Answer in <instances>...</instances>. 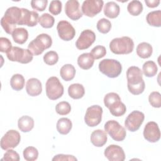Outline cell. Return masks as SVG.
<instances>
[{
  "label": "cell",
  "instance_id": "cell-8",
  "mask_svg": "<svg viewBox=\"0 0 161 161\" xmlns=\"http://www.w3.org/2000/svg\"><path fill=\"white\" fill-rule=\"evenodd\" d=\"M104 130L116 142H121L126 136V130L115 120L108 121L104 125Z\"/></svg>",
  "mask_w": 161,
  "mask_h": 161
},
{
  "label": "cell",
  "instance_id": "cell-42",
  "mask_svg": "<svg viewBox=\"0 0 161 161\" xmlns=\"http://www.w3.org/2000/svg\"><path fill=\"white\" fill-rule=\"evenodd\" d=\"M49 11L53 15H58L62 11V3L58 0H54L50 2L49 5Z\"/></svg>",
  "mask_w": 161,
  "mask_h": 161
},
{
  "label": "cell",
  "instance_id": "cell-5",
  "mask_svg": "<svg viewBox=\"0 0 161 161\" xmlns=\"http://www.w3.org/2000/svg\"><path fill=\"white\" fill-rule=\"evenodd\" d=\"M99 69L101 73L107 77L115 78L121 73L122 65L116 60L106 58L99 63Z\"/></svg>",
  "mask_w": 161,
  "mask_h": 161
},
{
  "label": "cell",
  "instance_id": "cell-35",
  "mask_svg": "<svg viewBox=\"0 0 161 161\" xmlns=\"http://www.w3.org/2000/svg\"><path fill=\"white\" fill-rule=\"evenodd\" d=\"M24 158L27 161H34L38 158V151L34 147H28L25 148L23 152Z\"/></svg>",
  "mask_w": 161,
  "mask_h": 161
},
{
  "label": "cell",
  "instance_id": "cell-38",
  "mask_svg": "<svg viewBox=\"0 0 161 161\" xmlns=\"http://www.w3.org/2000/svg\"><path fill=\"white\" fill-rule=\"evenodd\" d=\"M55 111L60 115L68 114L71 111L70 104L67 101H61L56 105Z\"/></svg>",
  "mask_w": 161,
  "mask_h": 161
},
{
  "label": "cell",
  "instance_id": "cell-45",
  "mask_svg": "<svg viewBox=\"0 0 161 161\" xmlns=\"http://www.w3.org/2000/svg\"><path fill=\"white\" fill-rule=\"evenodd\" d=\"M12 48V44L10 40L5 37L0 38V51L4 53H8Z\"/></svg>",
  "mask_w": 161,
  "mask_h": 161
},
{
  "label": "cell",
  "instance_id": "cell-25",
  "mask_svg": "<svg viewBox=\"0 0 161 161\" xmlns=\"http://www.w3.org/2000/svg\"><path fill=\"white\" fill-rule=\"evenodd\" d=\"M153 52L152 45L147 42H142L137 45L136 53L142 58H149Z\"/></svg>",
  "mask_w": 161,
  "mask_h": 161
},
{
  "label": "cell",
  "instance_id": "cell-39",
  "mask_svg": "<svg viewBox=\"0 0 161 161\" xmlns=\"http://www.w3.org/2000/svg\"><path fill=\"white\" fill-rule=\"evenodd\" d=\"M58 60V55L55 51H49L43 56L44 62L48 65H55Z\"/></svg>",
  "mask_w": 161,
  "mask_h": 161
},
{
  "label": "cell",
  "instance_id": "cell-6",
  "mask_svg": "<svg viewBox=\"0 0 161 161\" xmlns=\"http://www.w3.org/2000/svg\"><path fill=\"white\" fill-rule=\"evenodd\" d=\"M45 87L46 94L51 100H56L61 97L64 94V86L57 77L53 76L48 78Z\"/></svg>",
  "mask_w": 161,
  "mask_h": 161
},
{
  "label": "cell",
  "instance_id": "cell-11",
  "mask_svg": "<svg viewBox=\"0 0 161 161\" xmlns=\"http://www.w3.org/2000/svg\"><path fill=\"white\" fill-rule=\"evenodd\" d=\"M145 119L144 114L139 111L135 110L130 113L125 121V126L130 131H137Z\"/></svg>",
  "mask_w": 161,
  "mask_h": 161
},
{
  "label": "cell",
  "instance_id": "cell-34",
  "mask_svg": "<svg viewBox=\"0 0 161 161\" xmlns=\"http://www.w3.org/2000/svg\"><path fill=\"white\" fill-rule=\"evenodd\" d=\"M38 22L40 25L45 28H52L55 23L54 18L48 13H43L39 17Z\"/></svg>",
  "mask_w": 161,
  "mask_h": 161
},
{
  "label": "cell",
  "instance_id": "cell-15",
  "mask_svg": "<svg viewBox=\"0 0 161 161\" xmlns=\"http://www.w3.org/2000/svg\"><path fill=\"white\" fill-rule=\"evenodd\" d=\"M143 136L149 142H158L160 138V131L157 123L154 121L147 123L143 130Z\"/></svg>",
  "mask_w": 161,
  "mask_h": 161
},
{
  "label": "cell",
  "instance_id": "cell-20",
  "mask_svg": "<svg viewBox=\"0 0 161 161\" xmlns=\"http://www.w3.org/2000/svg\"><path fill=\"white\" fill-rule=\"evenodd\" d=\"M108 136L106 132L102 130H96L91 135V142L93 145L97 147H103L107 142Z\"/></svg>",
  "mask_w": 161,
  "mask_h": 161
},
{
  "label": "cell",
  "instance_id": "cell-23",
  "mask_svg": "<svg viewBox=\"0 0 161 161\" xmlns=\"http://www.w3.org/2000/svg\"><path fill=\"white\" fill-rule=\"evenodd\" d=\"M120 12L119 5L114 1L108 2L104 7V14L109 18H116Z\"/></svg>",
  "mask_w": 161,
  "mask_h": 161
},
{
  "label": "cell",
  "instance_id": "cell-16",
  "mask_svg": "<svg viewBox=\"0 0 161 161\" xmlns=\"http://www.w3.org/2000/svg\"><path fill=\"white\" fill-rule=\"evenodd\" d=\"M105 157L110 161H123L125 153L123 149L117 145H110L104 150Z\"/></svg>",
  "mask_w": 161,
  "mask_h": 161
},
{
  "label": "cell",
  "instance_id": "cell-30",
  "mask_svg": "<svg viewBox=\"0 0 161 161\" xmlns=\"http://www.w3.org/2000/svg\"><path fill=\"white\" fill-rule=\"evenodd\" d=\"M143 73L147 77H152L155 76L158 70L156 64L152 60L145 62L142 67Z\"/></svg>",
  "mask_w": 161,
  "mask_h": 161
},
{
  "label": "cell",
  "instance_id": "cell-37",
  "mask_svg": "<svg viewBox=\"0 0 161 161\" xmlns=\"http://www.w3.org/2000/svg\"><path fill=\"white\" fill-rule=\"evenodd\" d=\"M148 101L153 108H159L161 107V95L158 91L151 92L148 96Z\"/></svg>",
  "mask_w": 161,
  "mask_h": 161
},
{
  "label": "cell",
  "instance_id": "cell-36",
  "mask_svg": "<svg viewBox=\"0 0 161 161\" xmlns=\"http://www.w3.org/2000/svg\"><path fill=\"white\" fill-rule=\"evenodd\" d=\"M97 30L103 34L108 33L111 28V23L109 20L106 18L100 19L97 23Z\"/></svg>",
  "mask_w": 161,
  "mask_h": 161
},
{
  "label": "cell",
  "instance_id": "cell-7",
  "mask_svg": "<svg viewBox=\"0 0 161 161\" xmlns=\"http://www.w3.org/2000/svg\"><path fill=\"white\" fill-rule=\"evenodd\" d=\"M6 55L10 61L21 64H28L31 62L33 57V55L28 49H23L18 47H13Z\"/></svg>",
  "mask_w": 161,
  "mask_h": 161
},
{
  "label": "cell",
  "instance_id": "cell-26",
  "mask_svg": "<svg viewBox=\"0 0 161 161\" xmlns=\"http://www.w3.org/2000/svg\"><path fill=\"white\" fill-rule=\"evenodd\" d=\"M75 69L72 64H65L60 70V75L63 80L70 81L72 80L75 75Z\"/></svg>",
  "mask_w": 161,
  "mask_h": 161
},
{
  "label": "cell",
  "instance_id": "cell-33",
  "mask_svg": "<svg viewBox=\"0 0 161 161\" xmlns=\"http://www.w3.org/2000/svg\"><path fill=\"white\" fill-rule=\"evenodd\" d=\"M127 10L131 15L134 16H138L143 11V4L140 1H131L128 4Z\"/></svg>",
  "mask_w": 161,
  "mask_h": 161
},
{
  "label": "cell",
  "instance_id": "cell-41",
  "mask_svg": "<svg viewBox=\"0 0 161 161\" xmlns=\"http://www.w3.org/2000/svg\"><path fill=\"white\" fill-rule=\"evenodd\" d=\"M91 54L94 59H99L106 55V49L104 46L97 45L91 50Z\"/></svg>",
  "mask_w": 161,
  "mask_h": 161
},
{
  "label": "cell",
  "instance_id": "cell-40",
  "mask_svg": "<svg viewBox=\"0 0 161 161\" xmlns=\"http://www.w3.org/2000/svg\"><path fill=\"white\" fill-rule=\"evenodd\" d=\"M118 101H121V98L119 96L116 92H109L106 94L104 97V105L108 108H109V106Z\"/></svg>",
  "mask_w": 161,
  "mask_h": 161
},
{
  "label": "cell",
  "instance_id": "cell-29",
  "mask_svg": "<svg viewBox=\"0 0 161 161\" xmlns=\"http://www.w3.org/2000/svg\"><path fill=\"white\" fill-rule=\"evenodd\" d=\"M148 24L155 27L161 26V11L157 10L148 13L146 16Z\"/></svg>",
  "mask_w": 161,
  "mask_h": 161
},
{
  "label": "cell",
  "instance_id": "cell-32",
  "mask_svg": "<svg viewBox=\"0 0 161 161\" xmlns=\"http://www.w3.org/2000/svg\"><path fill=\"white\" fill-rule=\"evenodd\" d=\"M10 85L13 89L15 91L21 90L25 86V78L19 74H14L10 80Z\"/></svg>",
  "mask_w": 161,
  "mask_h": 161
},
{
  "label": "cell",
  "instance_id": "cell-2",
  "mask_svg": "<svg viewBox=\"0 0 161 161\" xmlns=\"http://www.w3.org/2000/svg\"><path fill=\"white\" fill-rule=\"evenodd\" d=\"M22 8L12 6L7 9L1 19V25L8 34H12L16 25H19L22 17Z\"/></svg>",
  "mask_w": 161,
  "mask_h": 161
},
{
  "label": "cell",
  "instance_id": "cell-1",
  "mask_svg": "<svg viewBox=\"0 0 161 161\" xmlns=\"http://www.w3.org/2000/svg\"><path fill=\"white\" fill-rule=\"evenodd\" d=\"M127 86L130 92L133 95L142 94L145 87L143 79V72L136 66H131L126 70Z\"/></svg>",
  "mask_w": 161,
  "mask_h": 161
},
{
  "label": "cell",
  "instance_id": "cell-18",
  "mask_svg": "<svg viewBox=\"0 0 161 161\" xmlns=\"http://www.w3.org/2000/svg\"><path fill=\"white\" fill-rule=\"evenodd\" d=\"M22 17L19 25H26L33 27L37 25L39 19L38 13L35 11H30L28 9L22 8Z\"/></svg>",
  "mask_w": 161,
  "mask_h": 161
},
{
  "label": "cell",
  "instance_id": "cell-3",
  "mask_svg": "<svg viewBox=\"0 0 161 161\" xmlns=\"http://www.w3.org/2000/svg\"><path fill=\"white\" fill-rule=\"evenodd\" d=\"M133 48L134 42L133 40L128 36L115 38L109 43L111 51L117 55L129 54L133 52Z\"/></svg>",
  "mask_w": 161,
  "mask_h": 161
},
{
  "label": "cell",
  "instance_id": "cell-46",
  "mask_svg": "<svg viewBox=\"0 0 161 161\" xmlns=\"http://www.w3.org/2000/svg\"><path fill=\"white\" fill-rule=\"evenodd\" d=\"M53 161L55 160H70L74 161L77 160V159L73 155H65V154H58L53 157L52 158Z\"/></svg>",
  "mask_w": 161,
  "mask_h": 161
},
{
  "label": "cell",
  "instance_id": "cell-12",
  "mask_svg": "<svg viewBox=\"0 0 161 161\" xmlns=\"http://www.w3.org/2000/svg\"><path fill=\"white\" fill-rule=\"evenodd\" d=\"M103 4L102 0H86L82 4L81 10L84 15L92 18L101 11Z\"/></svg>",
  "mask_w": 161,
  "mask_h": 161
},
{
  "label": "cell",
  "instance_id": "cell-27",
  "mask_svg": "<svg viewBox=\"0 0 161 161\" xmlns=\"http://www.w3.org/2000/svg\"><path fill=\"white\" fill-rule=\"evenodd\" d=\"M12 37L15 43L21 45L25 43L28 40V32L24 28H17L13 31Z\"/></svg>",
  "mask_w": 161,
  "mask_h": 161
},
{
  "label": "cell",
  "instance_id": "cell-19",
  "mask_svg": "<svg viewBox=\"0 0 161 161\" xmlns=\"http://www.w3.org/2000/svg\"><path fill=\"white\" fill-rule=\"evenodd\" d=\"M26 91L30 96H37L42 92V86L40 80L36 78L29 79L26 84Z\"/></svg>",
  "mask_w": 161,
  "mask_h": 161
},
{
  "label": "cell",
  "instance_id": "cell-28",
  "mask_svg": "<svg viewBox=\"0 0 161 161\" xmlns=\"http://www.w3.org/2000/svg\"><path fill=\"white\" fill-rule=\"evenodd\" d=\"M72 123L67 118H61L57 123V130L61 135H67L71 130Z\"/></svg>",
  "mask_w": 161,
  "mask_h": 161
},
{
  "label": "cell",
  "instance_id": "cell-22",
  "mask_svg": "<svg viewBox=\"0 0 161 161\" xmlns=\"http://www.w3.org/2000/svg\"><path fill=\"white\" fill-rule=\"evenodd\" d=\"M18 126L22 132H29L34 127V120L29 116H23L18 121Z\"/></svg>",
  "mask_w": 161,
  "mask_h": 161
},
{
  "label": "cell",
  "instance_id": "cell-10",
  "mask_svg": "<svg viewBox=\"0 0 161 161\" xmlns=\"http://www.w3.org/2000/svg\"><path fill=\"white\" fill-rule=\"evenodd\" d=\"M21 136L18 131L14 130L8 131L1 139V148L3 150L15 148L19 143Z\"/></svg>",
  "mask_w": 161,
  "mask_h": 161
},
{
  "label": "cell",
  "instance_id": "cell-43",
  "mask_svg": "<svg viewBox=\"0 0 161 161\" xmlns=\"http://www.w3.org/2000/svg\"><path fill=\"white\" fill-rule=\"evenodd\" d=\"M48 4L47 0H33L31 1V8L38 11H43L45 9Z\"/></svg>",
  "mask_w": 161,
  "mask_h": 161
},
{
  "label": "cell",
  "instance_id": "cell-9",
  "mask_svg": "<svg viewBox=\"0 0 161 161\" xmlns=\"http://www.w3.org/2000/svg\"><path fill=\"white\" fill-rule=\"evenodd\" d=\"M102 114V107L99 105L91 106L86 110L84 116V121L88 126L94 127L101 123Z\"/></svg>",
  "mask_w": 161,
  "mask_h": 161
},
{
  "label": "cell",
  "instance_id": "cell-21",
  "mask_svg": "<svg viewBox=\"0 0 161 161\" xmlns=\"http://www.w3.org/2000/svg\"><path fill=\"white\" fill-rule=\"evenodd\" d=\"M94 62V59L91 53H84L77 58L78 65L84 70L91 69Z\"/></svg>",
  "mask_w": 161,
  "mask_h": 161
},
{
  "label": "cell",
  "instance_id": "cell-13",
  "mask_svg": "<svg viewBox=\"0 0 161 161\" xmlns=\"http://www.w3.org/2000/svg\"><path fill=\"white\" fill-rule=\"evenodd\" d=\"M57 30L59 37L64 41H70L75 35L74 28L69 21L65 20H62L58 23Z\"/></svg>",
  "mask_w": 161,
  "mask_h": 161
},
{
  "label": "cell",
  "instance_id": "cell-31",
  "mask_svg": "<svg viewBox=\"0 0 161 161\" xmlns=\"http://www.w3.org/2000/svg\"><path fill=\"white\" fill-rule=\"evenodd\" d=\"M111 114L114 116H121L126 111V108L124 103H123L121 101H116L115 103L113 104L108 108Z\"/></svg>",
  "mask_w": 161,
  "mask_h": 161
},
{
  "label": "cell",
  "instance_id": "cell-47",
  "mask_svg": "<svg viewBox=\"0 0 161 161\" xmlns=\"http://www.w3.org/2000/svg\"><path fill=\"white\" fill-rule=\"evenodd\" d=\"M145 2L148 7L152 8L157 7L160 4L159 0H145Z\"/></svg>",
  "mask_w": 161,
  "mask_h": 161
},
{
  "label": "cell",
  "instance_id": "cell-14",
  "mask_svg": "<svg viewBox=\"0 0 161 161\" xmlns=\"http://www.w3.org/2000/svg\"><path fill=\"white\" fill-rule=\"evenodd\" d=\"M96 40V35L91 30L82 31L75 42V46L79 50H85L91 46Z\"/></svg>",
  "mask_w": 161,
  "mask_h": 161
},
{
  "label": "cell",
  "instance_id": "cell-24",
  "mask_svg": "<svg viewBox=\"0 0 161 161\" xmlns=\"http://www.w3.org/2000/svg\"><path fill=\"white\" fill-rule=\"evenodd\" d=\"M68 94L72 99H80L85 94V89L84 86L80 84H72L68 88Z\"/></svg>",
  "mask_w": 161,
  "mask_h": 161
},
{
  "label": "cell",
  "instance_id": "cell-44",
  "mask_svg": "<svg viewBox=\"0 0 161 161\" xmlns=\"http://www.w3.org/2000/svg\"><path fill=\"white\" fill-rule=\"evenodd\" d=\"M20 159L19 154L12 149L7 150L6 152L4 154V157L1 160H6V161H19Z\"/></svg>",
  "mask_w": 161,
  "mask_h": 161
},
{
  "label": "cell",
  "instance_id": "cell-4",
  "mask_svg": "<svg viewBox=\"0 0 161 161\" xmlns=\"http://www.w3.org/2000/svg\"><path fill=\"white\" fill-rule=\"evenodd\" d=\"M52 44V39L46 33L38 35L28 45V49L33 55L42 54L45 49L49 48Z\"/></svg>",
  "mask_w": 161,
  "mask_h": 161
},
{
  "label": "cell",
  "instance_id": "cell-17",
  "mask_svg": "<svg viewBox=\"0 0 161 161\" xmlns=\"http://www.w3.org/2000/svg\"><path fill=\"white\" fill-rule=\"evenodd\" d=\"M65 12L66 15L74 21L78 20L82 16L79 3L77 0L67 1L65 5Z\"/></svg>",
  "mask_w": 161,
  "mask_h": 161
}]
</instances>
